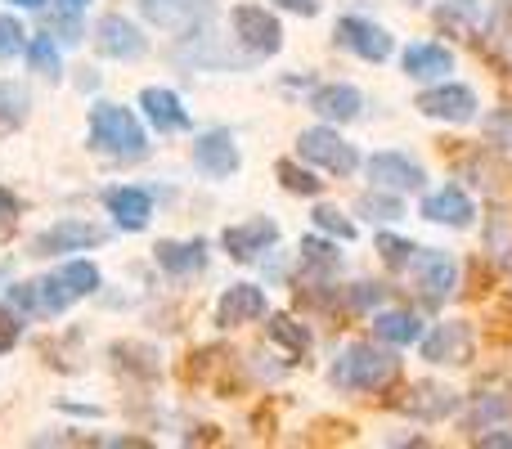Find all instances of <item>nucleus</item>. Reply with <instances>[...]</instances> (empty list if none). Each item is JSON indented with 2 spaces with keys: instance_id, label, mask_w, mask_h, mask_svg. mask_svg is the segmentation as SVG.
<instances>
[{
  "instance_id": "f257e3e1",
  "label": "nucleus",
  "mask_w": 512,
  "mask_h": 449,
  "mask_svg": "<svg viewBox=\"0 0 512 449\" xmlns=\"http://www.w3.org/2000/svg\"><path fill=\"white\" fill-rule=\"evenodd\" d=\"M396 373H400V360L391 351L369 346V342H355V346H346V351H337L333 387H342V391H378V387H387Z\"/></svg>"
},
{
  "instance_id": "f03ea898",
  "label": "nucleus",
  "mask_w": 512,
  "mask_h": 449,
  "mask_svg": "<svg viewBox=\"0 0 512 449\" xmlns=\"http://www.w3.org/2000/svg\"><path fill=\"white\" fill-rule=\"evenodd\" d=\"M90 149L113 153V158H144L149 153V135L122 104H99L90 108Z\"/></svg>"
},
{
  "instance_id": "7ed1b4c3",
  "label": "nucleus",
  "mask_w": 512,
  "mask_h": 449,
  "mask_svg": "<svg viewBox=\"0 0 512 449\" xmlns=\"http://www.w3.org/2000/svg\"><path fill=\"white\" fill-rule=\"evenodd\" d=\"M409 274H414V288L423 292L427 301L450 297L454 283H459V265H454V256L441 252V247H414V256H409Z\"/></svg>"
},
{
  "instance_id": "20e7f679",
  "label": "nucleus",
  "mask_w": 512,
  "mask_h": 449,
  "mask_svg": "<svg viewBox=\"0 0 512 449\" xmlns=\"http://www.w3.org/2000/svg\"><path fill=\"white\" fill-rule=\"evenodd\" d=\"M297 153L310 162V167H324V171H333V176H351V171L360 167V153H355L337 131H328V126H315V131L301 135Z\"/></svg>"
},
{
  "instance_id": "39448f33",
  "label": "nucleus",
  "mask_w": 512,
  "mask_h": 449,
  "mask_svg": "<svg viewBox=\"0 0 512 449\" xmlns=\"http://www.w3.org/2000/svg\"><path fill=\"white\" fill-rule=\"evenodd\" d=\"M418 113L423 117H436V122H472L477 117V95H472V86H459V81H445V86H432L418 95Z\"/></svg>"
},
{
  "instance_id": "423d86ee",
  "label": "nucleus",
  "mask_w": 512,
  "mask_h": 449,
  "mask_svg": "<svg viewBox=\"0 0 512 449\" xmlns=\"http://www.w3.org/2000/svg\"><path fill=\"white\" fill-rule=\"evenodd\" d=\"M230 27H234V36H239L252 54H274L283 45L279 18H274L270 9H261V5H234Z\"/></svg>"
},
{
  "instance_id": "0eeeda50",
  "label": "nucleus",
  "mask_w": 512,
  "mask_h": 449,
  "mask_svg": "<svg viewBox=\"0 0 512 449\" xmlns=\"http://www.w3.org/2000/svg\"><path fill=\"white\" fill-rule=\"evenodd\" d=\"M95 50L108 59H144L149 54V36L122 14H104L95 23Z\"/></svg>"
},
{
  "instance_id": "6e6552de",
  "label": "nucleus",
  "mask_w": 512,
  "mask_h": 449,
  "mask_svg": "<svg viewBox=\"0 0 512 449\" xmlns=\"http://www.w3.org/2000/svg\"><path fill=\"white\" fill-rule=\"evenodd\" d=\"M418 351L432 364H468L472 360V328L463 324V319L436 324L427 337H418Z\"/></svg>"
},
{
  "instance_id": "1a4fd4ad",
  "label": "nucleus",
  "mask_w": 512,
  "mask_h": 449,
  "mask_svg": "<svg viewBox=\"0 0 512 449\" xmlns=\"http://www.w3.org/2000/svg\"><path fill=\"white\" fill-rule=\"evenodd\" d=\"M337 45L355 50L360 59H369V63L391 59V50H396V41H391L387 27L369 23V18H342V23H337Z\"/></svg>"
},
{
  "instance_id": "9d476101",
  "label": "nucleus",
  "mask_w": 512,
  "mask_h": 449,
  "mask_svg": "<svg viewBox=\"0 0 512 449\" xmlns=\"http://www.w3.org/2000/svg\"><path fill=\"white\" fill-rule=\"evenodd\" d=\"M194 167L203 171L207 180H230L239 171V144H234L230 131H207L198 135L194 144Z\"/></svg>"
},
{
  "instance_id": "9b49d317",
  "label": "nucleus",
  "mask_w": 512,
  "mask_h": 449,
  "mask_svg": "<svg viewBox=\"0 0 512 449\" xmlns=\"http://www.w3.org/2000/svg\"><path fill=\"white\" fill-rule=\"evenodd\" d=\"M369 180L378 189H391V194H409V189H423V167L405 153H373Z\"/></svg>"
},
{
  "instance_id": "f8f14e48",
  "label": "nucleus",
  "mask_w": 512,
  "mask_h": 449,
  "mask_svg": "<svg viewBox=\"0 0 512 449\" xmlns=\"http://www.w3.org/2000/svg\"><path fill=\"white\" fill-rule=\"evenodd\" d=\"M274 243H279V225H274L270 216H252V221L225 229V252H230L234 261H256V256L270 252Z\"/></svg>"
},
{
  "instance_id": "ddd939ff",
  "label": "nucleus",
  "mask_w": 512,
  "mask_h": 449,
  "mask_svg": "<svg viewBox=\"0 0 512 449\" xmlns=\"http://www.w3.org/2000/svg\"><path fill=\"white\" fill-rule=\"evenodd\" d=\"M95 243H104V229H95L86 221H59V225L45 229V234H36L32 252L54 256V252H77V247H95Z\"/></svg>"
},
{
  "instance_id": "4468645a",
  "label": "nucleus",
  "mask_w": 512,
  "mask_h": 449,
  "mask_svg": "<svg viewBox=\"0 0 512 449\" xmlns=\"http://www.w3.org/2000/svg\"><path fill=\"white\" fill-rule=\"evenodd\" d=\"M265 292L256 288V283H234L230 292L221 297V306H216V324L221 328H239V324H252V319L265 315Z\"/></svg>"
},
{
  "instance_id": "2eb2a0df",
  "label": "nucleus",
  "mask_w": 512,
  "mask_h": 449,
  "mask_svg": "<svg viewBox=\"0 0 512 449\" xmlns=\"http://www.w3.org/2000/svg\"><path fill=\"white\" fill-rule=\"evenodd\" d=\"M140 108H144V117H149L158 131H189V113H185V104H180V95L176 90H167V86H149V90H140Z\"/></svg>"
},
{
  "instance_id": "dca6fc26",
  "label": "nucleus",
  "mask_w": 512,
  "mask_h": 449,
  "mask_svg": "<svg viewBox=\"0 0 512 449\" xmlns=\"http://www.w3.org/2000/svg\"><path fill=\"white\" fill-rule=\"evenodd\" d=\"M400 63H405V77H414V81H436V77H445V72H454V54L436 41L409 45V50L400 54Z\"/></svg>"
},
{
  "instance_id": "f3484780",
  "label": "nucleus",
  "mask_w": 512,
  "mask_h": 449,
  "mask_svg": "<svg viewBox=\"0 0 512 449\" xmlns=\"http://www.w3.org/2000/svg\"><path fill=\"white\" fill-rule=\"evenodd\" d=\"M104 207H108V216H113L122 229H144L153 221V198L144 194V189H131V185L108 189Z\"/></svg>"
},
{
  "instance_id": "a211bd4d",
  "label": "nucleus",
  "mask_w": 512,
  "mask_h": 449,
  "mask_svg": "<svg viewBox=\"0 0 512 449\" xmlns=\"http://www.w3.org/2000/svg\"><path fill=\"white\" fill-rule=\"evenodd\" d=\"M360 90L346 86V81H333V86H319L315 95H310V108H315L319 117H328V122H351V117H360Z\"/></svg>"
},
{
  "instance_id": "6ab92c4d",
  "label": "nucleus",
  "mask_w": 512,
  "mask_h": 449,
  "mask_svg": "<svg viewBox=\"0 0 512 449\" xmlns=\"http://www.w3.org/2000/svg\"><path fill=\"white\" fill-rule=\"evenodd\" d=\"M423 216L427 221H436V225H454V229H463V225H472V198L463 194V189H441V194H432L423 203Z\"/></svg>"
},
{
  "instance_id": "aec40b11",
  "label": "nucleus",
  "mask_w": 512,
  "mask_h": 449,
  "mask_svg": "<svg viewBox=\"0 0 512 449\" xmlns=\"http://www.w3.org/2000/svg\"><path fill=\"white\" fill-rule=\"evenodd\" d=\"M373 333L387 346H414L418 337H423V324H418V315H409V310H378V315H373Z\"/></svg>"
},
{
  "instance_id": "412c9836",
  "label": "nucleus",
  "mask_w": 512,
  "mask_h": 449,
  "mask_svg": "<svg viewBox=\"0 0 512 449\" xmlns=\"http://www.w3.org/2000/svg\"><path fill=\"white\" fill-rule=\"evenodd\" d=\"M207 261V243L194 238V243H158V265L167 274H189Z\"/></svg>"
},
{
  "instance_id": "4be33fe9",
  "label": "nucleus",
  "mask_w": 512,
  "mask_h": 449,
  "mask_svg": "<svg viewBox=\"0 0 512 449\" xmlns=\"http://www.w3.org/2000/svg\"><path fill=\"white\" fill-rule=\"evenodd\" d=\"M409 414H418L423 423H436V418H445L454 409V391L450 387H414L409 391Z\"/></svg>"
},
{
  "instance_id": "5701e85b",
  "label": "nucleus",
  "mask_w": 512,
  "mask_h": 449,
  "mask_svg": "<svg viewBox=\"0 0 512 449\" xmlns=\"http://www.w3.org/2000/svg\"><path fill=\"white\" fill-rule=\"evenodd\" d=\"M270 337L279 346H288L292 355H306L310 351V328L297 324V319H288V315H274L270 319Z\"/></svg>"
},
{
  "instance_id": "b1692460",
  "label": "nucleus",
  "mask_w": 512,
  "mask_h": 449,
  "mask_svg": "<svg viewBox=\"0 0 512 449\" xmlns=\"http://www.w3.org/2000/svg\"><path fill=\"white\" fill-rule=\"evenodd\" d=\"M27 59H32V68L41 72V77H50V81H59V77H63L59 45H54L50 36H32V41H27Z\"/></svg>"
},
{
  "instance_id": "393cba45",
  "label": "nucleus",
  "mask_w": 512,
  "mask_h": 449,
  "mask_svg": "<svg viewBox=\"0 0 512 449\" xmlns=\"http://www.w3.org/2000/svg\"><path fill=\"white\" fill-rule=\"evenodd\" d=\"M72 301H77V297L68 292V283H63L59 274H50V279L36 283V310H45V315H63Z\"/></svg>"
},
{
  "instance_id": "a878e982",
  "label": "nucleus",
  "mask_w": 512,
  "mask_h": 449,
  "mask_svg": "<svg viewBox=\"0 0 512 449\" xmlns=\"http://www.w3.org/2000/svg\"><path fill=\"white\" fill-rule=\"evenodd\" d=\"M355 212H360V216H373V221H382V225H391V221H400V216H405V207H400V198H391V194H382V189H373V194H364L360 203H355Z\"/></svg>"
},
{
  "instance_id": "bb28decb",
  "label": "nucleus",
  "mask_w": 512,
  "mask_h": 449,
  "mask_svg": "<svg viewBox=\"0 0 512 449\" xmlns=\"http://www.w3.org/2000/svg\"><path fill=\"white\" fill-rule=\"evenodd\" d=\"M59 279L68 283L72 297H90V292L99 288V270H95L90 261H68V265L59 270Z\"/></svg>"
},
{
  "instance_id": "cd10ccee",
  "label": "nucleus",
  "mask_w": 512,
  "mask_h": 449,
  "mask_svg": "<svg viewBox=\"0 0 512 449\" xmlns=\"http://www.w3.org/2000/svg\"><path fill=\"white\" fill-rule=\"evenodd\" d=\"M274 176H279L283 180V189H288V194H319V180H315V171H301L297 167V162H288V158H283V162H274Z\"/></svg>"
},
{
  "instance_id": "c85d7f7f",
  "label": "nucleus",
  "mask_w": 512,
  "mask_h": 449,
  "mask_svg": "<svg viewBox=\"0 0 512 449\" xmlns=\"http://www.w3.org/2000/svg\"><path fill=\"white\" fill-rule=\"evenodd\" d=\"M23 117H27V95H23V86L5 81V86H0V131L18 126Z\"/></svg>"
},
{
  "instance_id": "c756f323",
  "label": "nucleus",
  "mask_w": 512,
  "mask_h": 449,
  "mask_svg": "<svg viewBox=\"0 0 512 449\" xmlns=\"http://www.w3.org/2000/svg\"><path fill=\"white\" fill-rule=\"evenodd\" d=\"M27 50V32L14 14H0V59H18Z\"/></svg>"
},
{
  "instance_id": "7c9ffc66",
  "label": "nucleus",
  "mask_w": 512,
  "mask_h": 449,
  "mask_svg": "<svg viewBox=\"0 0 512 449\" xmlns=\"http://www.w3.org/2000/svg\"><path fill=\"white\" fill-rule=\"evenodd\" d=\"M301 256H306V265H319V270H337V252L333 243H324V238H301Z\"/></svg>"
},
{
  "instance_id": "2f4dec72",
  "label": "nucleus",
  "mask_w": 512,
  "mask_h": 449,
  "mask_svg": "<svg viewBox=\"0 0 512 449\" xmlns=\"http://www.w3.org/2000/svg\"><path fill=\"white\" fill-rule=\"evenodd\" d=\"M315 225H319V229H328L333 238H346V243L355 238V225L346 221V216L337 212V207H315Z\"/></svg>"
},
{
  "instance_id": "473e14b6",
  "label": "nucleus",
  "mask_w": 512,
  "mask_h": 449,
  "mask_svg": "<svg viewBox=\"0 0 512 449\" xmlns=\"http://www.w3.org/2000/svg\"><path fill=\"white\" fill-rule=\"evenodd\" d=\"M378 252L387 256L391 265H409V256H414V243H405V238H391V234H378Z\"/></svg>"
},
{
  "instance_id": "72a5a7b5",
  "label": "nucleus",
  "mask_w": 512,
  "mask_h": 449,
  "mask_svg": "<svg viewBox=\"0 0 512 449\" xmlns=\"http://www.w3.org/2000/svg\"><path fill=\"white\" fill-rule=\"evenodd\" d=\"M486 131H490V140H495V144L512 149V108H499V113H490Z\"/></svg>"
},
{
  "instance_id": "f704fd0d",
  "label": "nucleus",
  "mask_w": 512,
  "mask_h": 449,
  "mask_svg": "<svg viewBox=\"0 0 512 449\" xmlns=\"http://www.w3.org/2000/svg\"><path fill=\"white\" fill-rule=\"evenodd\" d=\"M144 14L153 23H180V0H144Z\"/></svg>"
},
{
  "instance_id": "c9c22d12",
  "label": "nucleus",
  "mask_w": 512,
  "mask_h": 449,
  "mask_svg": "<svg viewBox=\"0 0 512 449\" xmlns=\"http://www.w3.org/2000/svg\"><path fill=\"white\" fill-rule=\"evenodd\" d=\"M23 337V324H18V315H9V310H0V355L14 351V342Z\"/></svg>"
},
{
  "instance_id": "e433bc0d",
  "label": "nucleus",
  "mask_w": 512,
  "mask_h": 449,
  "mask_svg": "<svg viewBox=\"0 0 512 449\" xmlns=\"http://www.w3.org/2000/svg\"><path fill=\"white\" fill-rule=\"evenodd\" d=\"M382 297V288L378 283H355V292H351V306H373V301Z\"/></svg>"
},
{
  "instance_id": "4c0bfd02",
  "label": "nucleus",
  "mask_w": 512,
  "mask_h": 449,
  "mask_svg": "<svg viewBox=\"0 0 512 449\" xmlns=\"http://www.w3.org/2000/svg\"><path fill=\"white\" fill-rule=\"evenodd\" d=\"M508 400H481V405H477V423H481V418H508Z\"/></svg>"
},
{
  "instance_id": "58836bf2",
  "label": "nucleus",
  "mask_w": 512,
  "mask_h": 449,
  "mask_svg": "<svg viewBox=\"0 0 512 449\" xmlns=\"http://www.w3.org/2000/svg\"><path fill=\"white\" fill-rule=\"evenodd\" d=\"M14 216H18V198L9 189H0V225H9Z\"/></svg>"
},
{
  "instance_id": "ea45409f",
  "label": "nucleus",
  "mask_w": 512,
  "mask_h": 449,
  "mask_svg": "<svg viewBox=\"0 0 512 449\" xmlns=\"http://www.w3.org/2000/svg\"><path fill=\"white\" fill-rule=\"evenodd\" d=\"M279 5L292 14H319V0H279Z\"/></svg>"
},
{
  "instance_id": "a19ab883",
  "label": "nucleus",
  "mask_w": 512,
  "mask_h": 449,
  "mask_svg": "<svg viewBox=\"0 0 512 449\" xmlns=\"http://www.w3.org/2000/svg\"><path fill=\"white\" fill-rule=\"evenodd\" d=\"M14 5H23V9H41L45 0H14Z\"/></svg>"
},
{
  "instance_id": "79ce46f5",
  "label": "nucleus",
  "mask_w": 512,
  "mask_h": 449,
  "mask_svg": "<svg viewBox=\"0 0 512 449\" xmlns=\"http://www.w3.org/2000/svg\"><path fill=\"white\" fill-rule=\"evenodd\" d=\"M63 5H68V9H81V5H86V0H63Z\"/></svg>"
}]
</instances>
